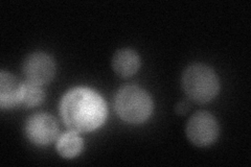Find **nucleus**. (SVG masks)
<instances>
[{
	"label": "nucleus",
	"instance_id": "f257e3e1",
	"mask_svg": "<svg viewBox=\"0 0 251 167\" xmlns=\"http://www.w3.org/2000/svg\"><path fill=\"white\" fill-rule=\"evenodd\" d=\"M62 120L70 130L92 132L104 124L107 106L104 98L92 89L77 87L65 93L60 103Z\"/></svg>",
	"mask_w": 251,
	"mask_h": 167
},
{
	"label": "nucleus",
	"instance_id": "f03ea898",
	"mask_svg": "<svg viewBox=\"0 0 251 167\" xmlns=\"http://www.w3.org/2000/svg\"><path fill=\"white\" fill-rule=\"evenodd\" d=\"M181 85L188 98L197 103L213 100L220 89L216 72L204 64L188 66L182 74Z\"/></svg>",
	"mask_w": 251,
	"mask_h": 167
},
{
	"label": "nucleus",
	"instance_id": "7ed1b4c3",
	"mask_svg": "<svg viewBox=\"0 0 251 167\" xmlns=\"http://www.w3.org/2000/svg\"><path fill=\"white\" fill-rule=\"evenodd\" d=\"M115 110L123 120L138 124L151 116L153 100L150 95L137 86H126L117 92Z\"/></svg>",
	"mask_w": 251,
	"mask_h": 167
},
{
	"label": "nucleus",
	"instance_id": "20e7f679",
	"mask_svg": "<svg viewBox=\"0 0 251 167\" xmlns=\"http://www.w3.org/2000/svg\"><path fill=\"white\" fill-rule=\"evenodd\" d=\"M186 136L193 144L208 146L219 136V124L216 118L205 111L195 113L186 124Z\"/></svg>",
	"mask_w": 251,
	"mask_h": 167
},
{
	"label": "nucleus",
	"instance_id": "39448f33",
	"mask_svg": "<svg viewBox=\"0 0 251 167\" xmlns=\"http://www.w3.org/2000/svg\"><path fill=\"white\" fill-rule=\"evenodd\" d=\"M59 128L57 121L50 114L37 113L25 122V135L36 145H47L57 138Z\"/></svg>",
	"mask_w": 251,
	"mask_h": 167
},
{
	"label": "nucleus",
	"instance_id": "423d86ee",
	"mask_svg": "<svg viewBox=\"0 0 251 167\" xmlns=\"http://www.w3.org/2000/svg\"><path fill=\"white\" fill-rule=\"evenodd\" d=\"M56 66L53 60L44 52H34L29 54L23 64V73L27 82L37 85L50 83L54 76Z\"/></svg>",
	"mask_w": 251,
	"mask_h": 167
},
{
	"label": "nucleus",
	"instance_id": "0eeeda50",
	"mask_svg": "<svg viewBox=\"0 0 251 167\" xmlns=\"http://www.w3.org/2000/svg\"><path fill=\"white\" fill-rule=\"evenodd\" d=\"M23 83L13 74L5 71L0 72V107L1 109L14 108L22 101Z\"/></svg>",
	"mask_w": 251,
	"mask_h": 167
},
{
	"label": "nucleus",
	"instance_id": "6e6552de",
	"mask_svg": "<svg viewBox=\"0 0 251 167\" xmlns=\"http://www.w3.org/2000/svg\"><path fill=\"white\" fill-rule=\"evenodd\" d=\"M140 67V59L136 51L124 48L117 50L112 58V68L114 72L122 77L135 74Z\"/></svg>",
	"mask_w": 251,
	"mask_h": 167
},
{
	"label": "nucleus",
	"instance_id": "1a4fd4ad",
	"mask_svg": "<svg viewBox=\"0 0 251 167\" xmlns=\"http://www.w3.org/2000/svg\"><path fill=\"white\" fill-rule=\"evenodd\" d=\"M83 149V139L77 132L70 130L62 134L57 140V150L61 157L72 159L80 155Z\"/></svg>",
	"mask_w": 251,
	"mask_h": 167
},
{
	"label": "nucleus",
	"instance_id": "9d476101",
	"mask_svg": "<svg viewBox=\"0 0 251 167\" xmlns=\"http://www.w3.org/2000/svg\"><path fill=\"white\" fill-rule=\"evenodd\" d=\"M44 91L40 85L30 82L23 83L22 101L25 107H37L44 100Z\"/></svg>",
	"mask_w": 251,
	"mask_h": 167
},
{
	"label": "nucleus",
	"instance_id": "9b49d317",
	"mask_svg": "<svg viewBox=\"0 0 251 167\" xmlns=\"http://www.w3.org/2000/svg\"><path fill=\"white\" fill-rule=\"evenodd\" d=\"M190 108H191L190 101H188V100H181L176 105L175 111H176V113L179 114V115H184L188 112V111H190Z\"/></svg>",
	"mask_w": 251,
	"mask_h": 167
}]
</instances>
